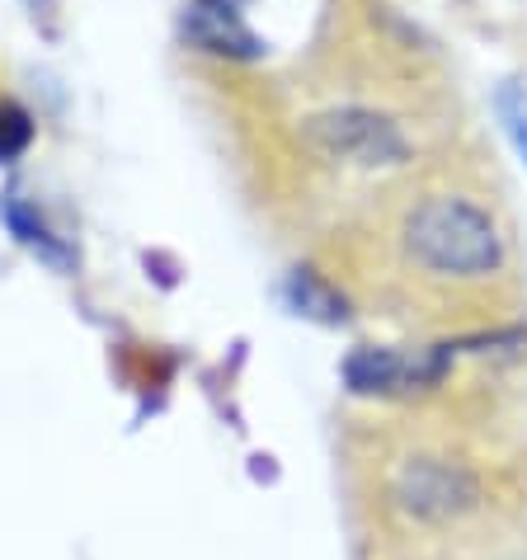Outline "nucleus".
Returning a JSON list of instances; mask_svg holds the SVG:
<instances>
[{
    "label": "nucleus",
    "mask_w": 527,
    "mask_h": 560,
    "mask_svg": "<svg viewBox=\"0 0 527 560\" xmlns=\"http://www.w3.org/2000/svg\"><path fill=\"white\" fill-rule=\"evenodd\" d=\"M396 250L429 283H490L508 269V236L471 189L433 184L396 217Z\"/></svg>",
    "instance_id": "1"
},
{
    "label": "nucleus",
    "mask_w": 527,
    "mask_h": 560,
    "mask_svg": "<svg viewBox=\"0 0 527 560\" xmlns=\"http://www.w3.org/2000/svg\"><path fill=\"white\" fill-rule=\"evenodd\" d=\"M302 142L312 147L320 161L335 165H359V170H386L410 161V137L406 128L367 104H335L320 108L302 122Z\"/></svg>",
    "instance_id": "2"
},
{
    "label": "nucleus",
    "mask_w": 527,
    "mask_h": 560,
    "mask_svg": "<svg viewBox=\"0 0 527 560\" xmlns=\"http://www.w3.org/2000/svg\"><path fill=\"white\" fill-rule=\"evenodd\" d=\"M396 504L424 523L461 518L480 504V480L471 466L447 462V457H410L396 471Z\"/></svg>",
    "instance_id": "3"
},
{
    "label": "nucleus",
    "mask_w": 527,
    "mask_h": 560,
    "mask_svg": "<svg viewBox=\"0 0 527 560\" xmlns=\"http://www.w3.org/2000/svg\"><path fill=\"white\" fill-rule=\"evenodd\" d=\"M453 363V345L400 353V349H353L344 358V382L353 396H410L429 392L447 377Z\"/></svg>",
    "instance_id": "4"
},
{
    "label": "nucleus",
    "mask_w": 527,
    "mask_h": 560,
    "mask_svg": "<svg viewBox=\"0 0 527 560\" xmlns=\"http://www.w3.org/2000/svg\"><path fill=\"white\" fill-rule=\"evenodd\" d=\"M189 34H194V43H203L208 52H222V57H255L259 52V38L250 34L236 0H198L189 10Z\"/></svg>",
    "instance_id": "5"
},
{
    "label": "nucleus",
    "mask_w": 527,
    "mask_h": 560,
    "mask_svg": "<svg viewBox=\"0 0 527 560\" xmlns=\"http://www.w3.org/2000/svg\"><path fill=\"white\" fill-rule=\"evenodd\" d=\"M288 302L302 311V316H312V320H320V325H339L349 316L344 311V298L325 283L320 273H312V269H297L288 278Z\"/></svg>",
    "instance_id": "6"
},
{
    "label": "nucleus",
    "mask_w": 527,
    "mask_h": 560,
    "mask_svg": "<svg viewBox=\"0 0 527 560\" xmlns=\"http://www.w3.org/2000/svg\"><path fill=\"white\" fill-rule=\"evenodd\" d=\"M494 108H500V118H504L508 142H514V151L527 161V95H523L514 81H504L500 95H494Z\"/></svg>",
    "instance_id": "7"
},
{
    "label": "nucleus",
    "mask_w": 527,
    "mask_h": 560,
    "mask_svg": "<svg viewBox=\"0 0 527 560\" xmlns=\"http://www.w3.org/2000/svg\"><path fill=\"white\" fill-rule=\"evenodd\" d=\"M28 147V118L20 108H0V161Z\"/></svg>",
    "instance_id": "8"
}]
</instances>
